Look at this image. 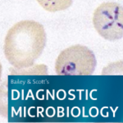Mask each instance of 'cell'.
<instances>
[{
    "instance_id": "cell-1",
    "label": "cell",
    "mask_w": 123,
    "mask_h": 123,
    "mask_svg": "<svg viewBox=\"0 0 123 123\" xmlns=\"http://www.w3.org/2000/svg\"><path fill=\"white\" fill-rule=\"evenodd\" d=\"M43 25L33 20L16 23L7 31L4 40L5 57L15 69L32 67L46 46Z\"/></svg>"
},
{
    "instance_id": "cell-2",
    "label": "cell",
    "mask_w": 123,
    "mask_h": 123,
    "mask_svg": "<svg viewBox=\"0 0 123 123\" xmlns=\"http://www.w3.org/2000/svg\"><path fill=\"white\" fill-rule=\"evenodd\" d=\"M97 60L92 50L76 44L62 51L55 62L57 76H90L94 72Z\"/></svg>"
},
{
    "instance_id": "cell-3",
    "label": "cell",
    "mask_w": 123,
    "mask_h": 123,
    "mask_svg": "<svg viewBox=\"0 0 123 123\" xmlns=\"http://www.w3.org/2000/svg\"><path fill=\"white\" fill-rule=\"evenodd\" d=\"M93 24L104 39L109 41L121 39L123 35L122 6L114 2L103 3L95 9Z\"/></svg>"
},
{
    "instance_id": "cell-4",
    "label": "cell",
    "mask_w": 123,
    "mask_h": 123,
    "mask_svg": "<svg viewBox=\"0 0 123 123\" xmlns=\"http://www.w3.org/2000/svg\"><path fill=\"white\" fill-rule=\"evenodd\" d=\"M37 2L46 11L56 12L69 8L73 0H37Z\"/></svg>"
},
{
    "instance_id": "cell-5",
    "label": "cell",
    "mask_w": 123,
    "mask_h": 123,
    "mask_svg": "<svg viewBox=\"0 0 123 123\" xmlns=\"http://www.w3.org/2000/svg\"><path fill=\"white\" fill-rule=\"evenodd\" d=\"M0 115L3 117H7V81L0 85Z\"/></svg>"
},
{
    "instance_id": "cell-6",
    "label": "cell",
    "mask_w": 123,
    "mask_h": 123,
    "mask_svg": "<svg viewBox=\"0 0 123 123\" xmlns=\"http://www.w3.org/2000/svg\"><path fill=\"white\" fill-rule=\"evenodd\" d=\"M2 71H3V67H2V64L0 62V80H1V76H2Z\"/></svg>"
}]
</instances>
